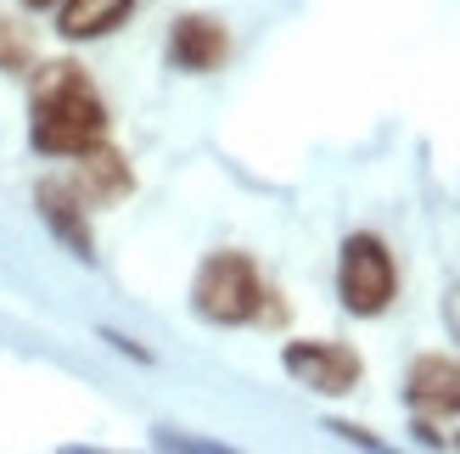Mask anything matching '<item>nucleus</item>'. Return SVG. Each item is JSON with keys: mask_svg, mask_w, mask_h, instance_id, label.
Wrapping results in <instances>:
<instances>
[{"mask_svg": "<svg viewBox=\"0 0 460 454\" xmlns=\"http://www.w3.org/2000/svg\"><path fill=\"white\" fill-rule=\"evenodd\" d=\"M29 146L40 157H79L107 141V101L79 62H40L29 67Z\"/></svg>", "mask_w": 460, "mask_h": 454, "instance_id": "1", "label": "nucleus"}, {"mask_svg": "<svg viewBox=\"0 0 460 454\" xmlns=\"http://www.w3.org/2000/svg\"><path fill=\"white\" fill-rule=\"evenodd\" d=\"M264 281L252 269L247 253H214L202 258L197 281H191V309L202 314L208 326H247L264 314Z\"/></svg>", "mask_w": 460, "mask_h": 454, "instance_id": "2", "label": "nucleus"}, {"mask_svg": "<svg viewBox=\"0 0 460 454\" xmlns=\"http://www.w3.org/2000/svg\"><path fill=\"white\" fill-rule=\"evenodd\" d=\"M337 298L349 314H359V320H376V314L394 309L399 298V264L394 253H387V241L359 231L342 241V258H337Z\"/></svg>", "mask_w": 460, "mask_h": 454, "instance_id": "3", "label": "nucleus"}, {"mask_svg": "<svg viewBox=\"0 0 460 454\" xmlns=\"http://www.w3.org/2000/svg\"><path fill=\"white\" fill-rule=\"evenodd\" d=\"M281 365L297 388H309L320 398H342L359 388L365 376V359L349 348V343H326V336H314V343H287L281 348Z\"/></svg>", "mask_w": 460, "mask_h": 454, "instance_id": "4", "label": "nucleus"}, {"mask_svg": "<svg viewBox=\"0 0 460 454\" xmlns=\"http://www.w3.org/2000/svg\"><path fill=\"white\" fill-rule=\"evenodd\" d=\"M404 404L421 421H449L460 415V359L449 354H421L404 376Z\"/></svg>", "mask_w": 460, "mask_h": 454, "instance_id": "5", "label": "nucleus"}, {"mask_svg": "<svg viewBox=\"0 0 460 454\" xmlns=\"http://www.w3.org/2000/svg\"><path fill=\"white\" fill-rule=\"evenodd\" d=\"M34 208L40 219L51 224V236L67 247L74 258H96V236H90V219H84V196L74 186H62V179H40V191H34Z\"/></svg>", "mask_w": 460, "mask_h": 454, "instance_id": "6", "label": "nucleus"}, {"mask_svg": "<svg viewBox=\"0 0 460 454\" xmlns=\"http://www.w3.org/2000/svg\"><path fill=\"white\" fill-rule=\"evenodd\" d=\"M230 57V34H225V22L219 17H180L174 22V34H169V62L180 67V74H214V67H225Z\"/></svg>", "mask_w": 460, "mask_h": 454, "instance_id": "7", "label": "nucleus"}, {"mask_svg": "<svg viewBox=\"0 0 460 454\" xmlns=\"http://www.w3.org/2000/svg\"><path fill=\"white\" fill-rule=\"evenodd\" d=\"M74 191L84 196V202H96V208H107V202H124L129 191H135V174H129V157L119 152V146H107V141H96L90 152H79L74 157Z\"/></svg>", "mask_w": 460, "mask_h": 454, "instance_id": "8", "label": "nucleus"}, {"mask_svg": "<svg viewBox=\"0 0 460 454\" xmlns=\"http://www.w3.org/2000/svg\"><path fill=\"white\" fill-rule=\"evenodd\" d=\"M57 34L62 39H107L112 29H124L135 0H57Z\"/></svg>", "mask_w": 460, "mask_h": 454, "instance_id": "9", "label": "nucleus"}, {"mask_svg": "<svg viewBox=\"0 0 460 454\" xmlns=\"http://www.w3.org/2000/svg\"><path fill=\"white\" fill-rule=\"evenodd\" d=\"M29 67H34V34H29V22L0 17V74L22 79Z\"/></svg>", "mask_w": 460, "mask_h": 454, "instance_id": "10", "label": "nucleus"}, {"mask_svg": "<svg viewBox=\"0 0 460 454\" xmlns=\"http://www.w3.org/2000/svg\"><path fill=\"white\" fill-rule=\"evenodd\" d=\"M444 331H449L455 343H460V281L444 292Z\"/></svg>", "mask_w": 460, "mask_h": 454, "instance_id": "11", "label": "nucleus"}, {"mask_svg": "<svg viewBox=\"0 0 460 454\" xmlns=\"http://www.w3.org/2000/svg\"><path fill=\"white\" fill-rule=\"evenodd\" d=\"M17 6H29V12H51L57 0H17Z\"/></svg>", "mask_w": 460, "mask_h": 454, "instance_id": "12", "label": "nucleus"}]
</instances>
